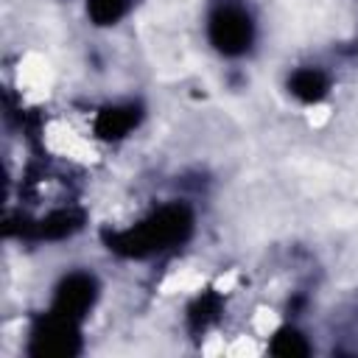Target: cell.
I'll return each mask as SVG.
<instances>
[{
	"label": "cell",
	"instance_id": "1",
	"mask_svg": "<svg viewBox=\"0 0 358 358\" xmlns=\"http://www.w3.org/2000/svg\"><path fill=\"white\" fill-rule=\"evenodd\" d=\"M50 151L62 154V157H70V159H81V162H90L95 157V151L90 148L87 140H81L73 129H67L64 123H53L48 126V134H45Z\"/></svg>",
	"mask_w": 358,
	"mask_h": 358
},
{
	"label": "cell",
	"instance_id": "2",
	"mask_svg": "<svg viewBox=\"0 0 358 358\" xmlns=\"http://www.w3.org/2000/svg\"><path fill=\"white\" fill-rule=\"evenodd\" d=\"M20 87L22 92L34 101V98H42L48 95V87H50V67L48 62L39 56V53H28L22 62H20Z\"/></svg>",
	"mask_w": 358,
	"mask_h": 358
},
{
	"label": "cell",
	"instance_id": "3",
	"mask_svg": "<svg viewBox=\"0 0 358 358\" xmlns=\"http://www.w3.org/2000/svg\"><path fill=\"white\" fill-rule=\"evenodd\" d=\"M204 282V277L201 274H196V271H176V274H171L168 280H165V291H196L199 285Z\"/></svg>",
	"mask_w": 358,
	"mask_h": 358
},
{
	"label": "cell",
	"instance_id": "4",
	"mask_svg": "<svg viewBox=\"0 0 358 358\" xmlns=\"http://www.w3.org/2000/svg\"><path fill=\"white\" fill-rule=\"evenodd\" d=\"M252 324H255V333L257 336H271L274 330H277V324H280V316L274 313V310H257L255 313V319H252Z\"/></svg>",
	"mask_w": 358,
	"mask_h": 358
},
{
	"label": "cell",
	"instance_id": "5",
	"mask_svg": "<svg viewBox=\"0 0 358 358\" xmlns=\"http://www.w3.org/2000/svg\"><path fill=\"white\" fill-rule=\"evenodd\" d=\"M327 120H330V106L319 103V106H310V109H308V123H310V126L319 129V126H324Z\"/></svg>",
	"mask_w": 358,
	"mask_h": 358
},
{
	"label": "cell",
	"instance_id": "6",
	"mask_svg": "<svg viewBox=\"0 0 358 358\" xmlns=\"http://www.w3.org/2000/svg\"><path fill=\"white\" fill-rule=\"evenodd\" d=\"M227 352H229V355H243V352H246V355H255V352H257V347H255V344H249L246 338H238Z\"/></svg>",
	"mask_w": 358,
	"mask_h": 358
},
{
	"label": "cell",
	"instance_id": "7",
	"mask_svg": "<svg viewBox=\"0 0 358 358\" xmlns=\"http://www.w3.org/2000/svg\"><path fill=\"white\" fill-rule=\"evenodd\" d=\"M235 282H238V274H235V271H229V274H224V277H218V282H215V288H218V291H229V288H232Z\"/></svg>",
	"mask_w": 358,
	"mask_h": 358
},
{
	"label": "cell",
	"instance_id": "8",
	"mask_svg": "<svg viewBox=\"0 0 358 358\" xmlns=\"http://www.w3.org/2000/svg\"><path fill=\"white\" fill-rule=\"evenodd\" d=\"M201 352H204V355H215V352H224V344H221L218 338H213L210 344H204V347H201Z\"/></svg>",
	"mask_w": 358,
	"mask_h": 358
}]
</instances>
